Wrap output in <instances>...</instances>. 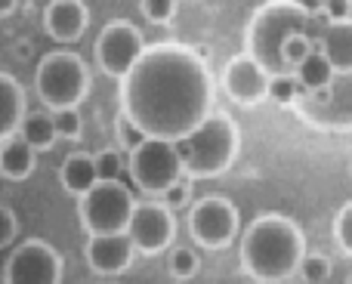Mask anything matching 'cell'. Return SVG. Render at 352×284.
I'll return each mask as SVG.
<instances>
[{
  "instance_id": "1",
  "label": "cell",
  "mask_w": 352,
  "mask_h": 284,
  "mask_svg": "<svg viewBox=\"0 0 352 284\" xmlns=\"http://www.w3.org/2000/svg\"><path fill=\"white\" fill-rule=\"evenodd\" d=\"M121 115L148 140L188 136L213 115V78L204 56L182 43L146 47L121 80Z\"/></svg>"
},
{
  "instance_id": "2",
  "label": "cell",
  "mask_w": 352,
  "mask_h": 284,
  "mask_svg": "<svg viewBox=\"0 0 352 284\" xmlns=\"http://www.w3.org/2000/svg\"><path fill=\"white\" fill-rule=\"evenodd\" d=\"M241 269L256 281L278 284L297 272L306 254L300 226L281 213H263L241 235Z\"/></svg>"
},
{
  "instance_id": "3",
  "label": "cell",
  "mask_w": 352,
  "mask_h": 284,
  "mask_svg": "<svg viewBox=\"0 0 352 284\" xmlns=\"http://www.w3.org/2000/svg\"><path fill=\"white\" fill-rule=\"evenodd\" d=\"M300 31L312 34V31H316V19L300 12L297 6L287 3V0H266L248 22V34H244L248 56L269 78H275V74H291L285 59H281V43L291 34H300Z\"/></svg>"
},
{
  "instance_id": "4",
  "label": "cell",
  "mask_w": 352,
  "mask_h": 284,
  "mask_svg": "<svg viewBox=\"0 0 352 284\" xmlns=\"http://www.w3.org/2000/svg\"><path fill=\"white\" fill-rule=\"evenodd\" d=\"M179 151L182 173L186 176H219L232 167L241 149L238 124L226 115H210L201 121L188 136L173 142Z\"/></svg>"
},
{
  "instance_id": "5",
  "label": "cell",
  "mask_w": 352,
  "mask_h": 284,
  "mask_svg": "<svg viewBox=\"0 0 352 284\" xmlns=\"http://www.w3.org/2000/svg\"><path fill=\"white\" fill-rule=\"evenodd\" d=\"M34 87L47 111L78 109L90 93V68L72 50H53L37 62Z\"/></svg>"
},
{
  "instance_id": "6",
  "label": "cell",
  "mask_w": 352,
  "mask_h": 284,
  "mask_svg": "<svg viewBox=\"0 0 352 284\" xmlns=\"http://www.w3.org/2000/svg\"><path fill=\"white\" fill-rule=\"evenodd\" d=\"M294 109L306 124L324 133L352 130V72H334L331 84L318 93H300Z\"/></svg>"
},
{
  "instance_id": "7",
  "label": "cell",
  "mask_w": 352,
  "mask_h": 284,
  "mask_svg": "<svg viewBox=\"0 0 352 284\" xmlns=\"http://www.w3.org/2000/svg\"><path fill=\"white\" fill-rule=\"evenodd\" d=\"M133 207L136 201L124 182H96L78 204L80 226L87 235H121L127 232Z\"/></svg>"
},
{
  "instance_id": "8",
  "label": "cell",
  "mask_w": 352,
  "mask_h": 284,
  "mask_svg": "<svg viewBox=\"0 0 352 284\" xmlns=\"http://www.w3.org/2000/svg\"><path fill=\"white\" fill-rule=\"evenodd\" d=\"M127 173L146 195H164L176 179H182V161L173 142L167 140H146L130 151Z\"/></svg>"
},
{
  "instance_id": "9",
  "label": "cell",
  "mask_w": 352,
  "mask_h": 284,
  "mask_svg": "<svg viewBox=\"0 0 352 284\" xmlns=\"http://www.w3.org/2000/svg\"><path fill=\"white\" fill-rule=\"evenodd\" d=\"M93 53H96L99 68H102L109 78L124 80L133 72L136 62H140V56L146 53V37H142V31L136 28L133 22L115 19V22H109L99 31Z\"/></svg>"
},
{
  "instance_id": "10",
  "label": "cell",
  "mask_w": 352,
  "mask_h": 284,
  "mask_svg": "<svg viewBox=\"0 0 352 284\" xmlns=\"http://www.w3.org/2000/svg\"><path fill=\"white\" fill-rule=\"evenodd\" d=\"M238 229H241V217H238V207L229 198L210 195V198L195 201L192 210H188V232L207 250H219L232 244Z\"/></svg>"
},
{
  "instance_id": "11",
  "label": "cell",
  "mask_w": 352,
  "mask_h": 284,
  "mask_svg": "<svg viewBox=\"0 0 352 284\" xmlns=\"http://www.w3.org/2000/svg\"><path fill=\"white\" fill-rule=\"evenodd\" d=\"M3 278L6 284H59L62 256L53 244L41 241V238H28L10 254Z\"/></svg>"
},
{
  "instance_id": "12",
  "label": "cell",
  "mask_w": 352,
  "mask_h": 284,
  "mask_svg": "<svg viewBox=\"0 0 352 284\" xmlns=\"http://www.w3.org/2000/svg\"><path fill=\"white\" fill-rule=\"evenodd\" d=\"M173 235H176V219L170 207H164L161 201H142V204L136 201L127 223V238L136 254L146 256L164 254L173 244Z\"/></svg>"
},
{
  "instance_id": "13",
  "label": "cell",
  "mask_w": 352,
  "mask_h": 284,
  "mask_svg": "<svg viewBox=\"0 0 352 284\" xmlns=\"http://www.w3.org/2000/svg\"><path fill=\"white\" fill-rule=\"evenodd\" d=\"M223 90L232 102L244 105V109H254V105L266 102L269 74L263 72L248 53L232 56L223 68Z\"/></svg>"
},
{
  "instance_id": "14",
  "label": "cell",
  "mask_w": 352,
  "mask_h": 284,
  "mask_svg": "<svg viewBox=\"0 0 352 284\" xmlns=\"http://www.w3.org/2000/svg\"><path fill=\"white\" fill-rule=\"evenodd\" d=\"M133 244H130L127 232L121 235H90L87 238V266L96 275H105V278H115V275L127 272L130 263H133Z\"/></svg>"
},
{
  "instance_id": "15",
  "label": "cell",
  "mask_w": 352,
  "mask_h": 284,
  "mask_svg": "<svg viewBox=\"0 0 352 284\" xmlns=\"http://www.w3.org/2000/svg\"><path fill=\"white\" fill-rule=\"evenodd\" d=\"M90 25V10L84 0H50L43 10V31L59 43H74Z\"/></svg>"
},
{
  "instance_id": "16",
  "label": "cell",
  "mask_w": 352,
  "mask_h": 284,
  "mask_svg": "<svg viewBox=\"0 0 352 284\" xmlns=\"http://www.w3.org/2000/svg\"><path fill=\"white\" fill-rule=\"evenodd\" d=\"M318 53L334 72H352V22H324L318 34Z\"/></svg>"
},
{
  "instance_id": "17",
  "label": "cell",
  "mask_w": 352,
  "mask_h": 284,
  "mask_svg": "<svg viewBox=\"0 0 352 284\" xmlns=\"http://www.w3.org/2000/svg\"><path fill=\"white\" fill-rule=\"evenodd\" d=\"M28 115L25 111V87L12 74L0 72V142L12 140L19 133V124Z\"/></svg>"
},
{
  "instance_id": "18",
  "label": "cell",
  "mask_w": 352,
  "mask_h": 284,
  "mask_svg": "<svg viewBox=\"0 0 352 284\" xmlns=\"http://www.w3.org/2000/svg\"><path fill=\"white\" fill-rule=\"evenodd\" d=\"M59 182H62V188H65L68 195L84 198V195L99 182L93 155H87V151H74V155H68L65 161H62V167H59Z\"/></svg>"
},
{
  "instance_id": "19",
  "label": "cell",
  "mask_w": 352,
  "mask_h": 284,
  "mask_svg": "<svg viewBox=\"0 0 352 284\" xmlns=\"http://www.w3.org/2000/svg\"><path fill=\"white\" fill-rule=\"evenodd\" d=\"M37 167V151L31 145H25L19 136L6 140L0 145V176L10 182H22L34 173Z\"/></svg>"
},
{
  "instance_id": "20",
  "label": "cell",
  "mask_w": 352,
  "mask_h": 284,
  "mask_svg": "<svg viewBox=\"0 0 352 284\" xmlns=\"http://www.w3.org/2000/svg\"><path fill=\"white\" fill-rule=\"evenodd\" d=\"M19 140L25 145H31L34 151H47L56 145V127H53V115H50L47 109L43 111H28V115L22 118V124H19Z\"/></svg>"
},
{
  "instance_id": "21",
  "label": "cell",
  "mask_w": 352,
  "mask_h": 284,
  "mask_svg": "<svg viewBox=\"0 0 352 284\" xmlns=\"http://www.w3.org/2000/svg\"><path fill=\"white\" fill-rule=\"evenodd\" d=\"M294 78H297V84H300V90L303 93H318V90H324V87L331 84V78H334V68L328 65V59H324L322 53H312V56H306V62L300 68H294Z\"/></svg>"
},
{
  "instance_id": "22",
  "label": "cell",
  "mask_w": 352,
  "mask_h": 284,
  "mask_svg": "<svg viewBox=\"0 0 352 284\" xmlns=\"http://www.w3.org/2000/svg\"><path fill=\"white\" fill-rule=\"evenodd\" d=\"M318 50V41L312 34H291L285 43H281V59H285L287 72H294V68H300L306 62V56H312Z\"/></svg>"
},
{
  "instance_id": "23",
  "label": "cell",
  "mask_w": 352,
  "mask_h": 284,
  "mask_svg": "<svg viewBox=\"0 0 352 284\" xmlns=\"http://www.w3.org/2000/svg\"><path fill=\"white\" fill-rule=\"evenodd\" d=\"M198 269H201V256L195 254L192 248H173L170 256H167V272H170L176 281L195 278Z\"/></svg>"
},
{
  "instance_id": "24",
  "label": "cell",
  "mask_w": 352,
  "mask_h": 284,
  "mask_svg": "<svg viewBox=\"0 0 352 284\" xmlns=\"http://www.w3.org/2000/svg\"><path fill=\"white\" fill-rule=\"evenodd\" d=\"M297 275L306 284H328V278H331V260L324 254H309V250H306L303 260H300V266H297Z\"/></svg>"
},
{
  "instance_id": "25",
  "label": "cell",
  "mask_w": 352,
  "mask_h": 284,
  "mask_svg": "<svg viewBox=\"0 0 352 284\" xmlns=\"http://www.w3.org/2000/svg\"><path fill=\"white\" fill-rule=\"evenodd\" d=\"M300 84L294 74H275V78H269V93L266 99H272L275 105H294L300 99Z\"/></svg>"
},
{
  "instance_id": "26",
  "label": "cell",
  "mask_w": 352,
  "mask_h": 284,
  "mask_svg": "<svg viewBox=\"0 0 352 284\" xmlns=\"http://www.w3.org/2000/svg\"><path fill=\"white\" fill-rule=\"evenodd\" d=\"M50 115H53V127L59 140H80V130H84L80 109H56Z\"/></svg>"
},
{
  "instance_id": "27",
  "label": "cell",
  "mask_w": 352,
  "mask_h": 284,
  "mask_svg": "<svg viewBox=\"0 0 352 284\" xmlns=\"http://www.w3.org/2000/svg\"><path fill=\"white\" fill-rule=\"evenodd\" d=\"M93 161H96V179L99 182H121V173H124L121 151L102 149L99 155H93Z\"/></svg>"
},
{
  "instance_id": "28",
  "label": "cell",
  "mask_w": 352,
  "mask_h": 284,
  "mask_svg": "<svg viewBox=\"0 0 352 284\" xmlns=\"http://www.w3.org/2000/svg\"><path fill=\"white\" fill-rule=\"evenodd\" d=\"M140 10L152 25H170L176 19V0H140Z\"/></svg>"
},
{
  "instance_id": "29",
  "label": "cell",
  "mask_w": 352,
  "mask_h": 284,
  "mask_svg": "<svg viewBox=\"0 0 352 284\" xmlns=\"http://www.w3.org/2000/svg\"><path fill=\"white\" fill-rule=\"evenodd\" d=\"M334 238H337V244H340L343 254L352 256V201H346V204L337 210V217H334Z\"/></svg>"
},
{
  "instance_id": "30",
  "label": "cell",
  "mask_w": 352,
  "mask_h": 284,
  "mask_svg": "<svg viewBox=\"0 0 352 284\" xmlns=\"http://www.w3.org/2000/svg\"><path fill=\"white\" fill-rule=\"evenodd\" d=\"M161 204L164 207H186L192 204V182H188V176H182V179H176L170 188H167L164 195H161Z\"/></svg>"
},
{
  "instance_id": "31",
  "label": "cell",
  "mask_w": 352,
  "mask_h": 284,
  "mask_svg": "<svg viewBox=\"0 0 352 284\" xmlns=\"http://www.w3.org/2000/svg\"><path fill=\"white\" fill-rule=\"evenodd\" d=\"M19 235V219L6 204H0V250H6Z\"/></svg>"
},
{
  "instance_id": "32",
  "label": "cell",
  "mask_w": 352,
  "mask_h": 284,
  "mask_svg": "<svg viewBox=\"0 0 352 284\" xmlns=\"http://www.w3.org/2000/svg\"><path fill=\"white\" fill-rule=\"evenodd\" d=\"M118 136H121V142H124V149H127V151H133L136 145H142V142L148 140V136L142 133V130L136 127V124H130L124 115L118 118Z\"/></svg>"
},
{
  "instance_id": "33",
  "label": "cell",
  "mask_w": 352,
  "mask_h": 284,
  "mask_svg": "<svg viewBox=\"0 0 352 284\" xmlns=\"http://www.w3.org/2000/svg\"><path fill=\"white\" fill-rule=\"evenodd\" d=\"M352 10V0H322V12L328 16V22H346Z\"/></svg>"
},
{
  "instance_id": "34",
  "label": "cell",
  "mask_w": 352,
  "mask_h": 284,
  "mask_svg": "<svg viewBox=\"0 0 352 284\" xmlns=\"http://www.w3.org/2000/svg\"><path fill=\"white\" fill-rule=\"evenodd\" d=\"M287 3H294L300 12H306L309 19L322 16V0H287Z\"/></svg>"
},
{
  "instance_id": "35",
  "label": "cell",
  "mask_w": 352,
  "mask_h": 284,
  "mask_svg": "<svg viewBox=\"0 0 352 284\" xmlns=\"http://www.w3.org/2000/svg\"><path fill=\"white\" fill-rule=\"evenodd\" d=\"M19 0H0V16H10V12H16Z\"/></svg>"
},
{
  "instance_id": "36",
  "label": "cell",
  "mask_w": 352,
  "mask_h": 284,
  "mask_svg": "<svg viewBox=\"0 0 352 284\" xmlns=\"http://www.w3.org/2000/svg\"><path fill=\"white\" fill-rule=\"evenodd\" d=\"M102 284H121V281H102Z\"/></svg>"
},
{
  "instance_id": "37",
  "label": "cell",
  "mask_w": 352,
  "mask_h": 284,
  "mask_svg": "<svg viewBox=\"0 0 352 284\" xmlns=\"http://www.w3.org/2000/svg\"><path fill=\"white\" fill-rule=\"evenodd\" d=\"M346 22H352V10H349V19H346Z\"/></svg>"
},
{
  "instance_id": "38",
  "label": "cell",
  "mask_w": 352,
  "mask_h": 284,
  "mask_svg": "<svg viewBox=\"0 0 352 284\" xmlns=\"http://www.w3.org/2000/svg\"><path fill=\"white\" fill-rule=\"evenodd\" d=\"M346 284H352V275H349V278H346Z\"/></svg>"
},
{
  "instance_id": "39",
  "label": "cell",
  "mask_w": 352,
  "mask_h": 284,
  "mask_svg": "<svg viewBox=\"0 0 352 284\" xmlns=\"http://www.w3.org/2000/svg\"><path fill=\"white\" fill-rule=\"evenodd\" d=\"M278 284H291V281H278Z\"/></svg>"
}]
</instances>
